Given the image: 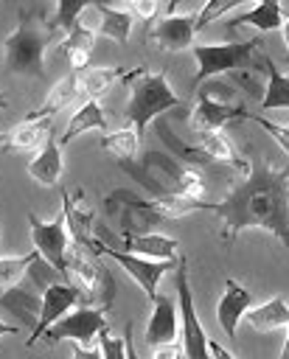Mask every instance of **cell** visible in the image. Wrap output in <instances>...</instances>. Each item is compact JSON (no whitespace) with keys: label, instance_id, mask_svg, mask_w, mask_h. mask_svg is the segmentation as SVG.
Returning <instances> with one entry per match:
<instances>
[{"label":"cell","instance_id":"1","mask_svg":"<svg viewBox=\"0 0 289 359\" xmlns=\"http://www.w3.org/2000/svg\"><path fill=\"white\" fill-rule=\"evenodd\" d=\"M286 165L272 168L267 160L250 165V174L210 210L224 222L222 238L233 241L247 227H261L275 238H289L286 216Z\"/></svg>","mask_w":289,"mask_h":359},{"label":"cell","instance_id":"2","mask_svg":"<svg viewBox=\"0 0 289 359\" xmlns=\"http://www.w3.org/2000/svg\"><path fill=\"white\" fill-rule=\"evenodd\" d=\"M121 168H126L140 185H146L152 191V199H160L166 194L185 196V199H202L205 194L202 174L163 151H146L140 157V165L121 163Z\"/></svg>","mask_w":289,"mask_h":359},{"label":"cell","instance_id":"3","mask_svg":"<svg viewBox=\"0 0 289 359\" xmlns=\"http://www.w3.org/2000/svg\"><path fill=\"white\" fill-rule=\"evenodd\" d=\"M56 39V28L48 22H39V14L22 11L20 14V25L3 39L6 48V65L14 73L22 76H45V50L48 45Z\"/></svg>","mask_w":289,"mask_h":359},{"label":"cell","instance_id":"4","mask_svg":"<svg viewBox=\"0 0 289 359\" xmlns=\"http://www.w3.org/2000/svg\"><path fill=\"white\" fill-rule=\"evenodd\" d=\"M59 280H65V275H59L45 258L36 255V258L31 261V266L25 269V275H22L14 286L3 289L0 306H3L11 317H17L20 325H25V328L34 331V325H36V320H39V309H42V294H45L48 286H53V283H59Z\"/></svg>","mask_w":289,"mask_h":359},{"label":"cell","instance_id":"5","mask_svg":"<svg viewBox=\"0 0 289 359\" xmlns=\"http://www.w3.org/2000/svg\"><path fill=\"white\" fill-rule=\"evenodd\" d=\"M182 107V98L171 90L168 79L163 70L157 73H146V67H140V73L135 76L132 93H129V104H126V118L129 126L143 135L149 121H154L157 115H163L166 109Z\"/></svg>","mask_w":289,"mask_h":359},{"label":"cell","instance_id":"6","mask_svg":"<svg viewBox=\"0 0 289 359\" xmlns=\"http://www.w3.org/2000/svg\"><path fill=\"white\" fill-rule=\"evenodd\" d=\"M255 48H261L258 36L247 39V42H219V45H191V53L199 62L196 76L191 79V90H199L202 81L216 79L219 73L227 70H244L250 67V59L255 53Z\"/></svg>","mask_w":289,"mask_h":359},{"label":"cell","instance_id":"7","mask_svg":"<svg viewBox=\"0 0 289 359\" xmlns=\"http://www.w3.org/2000/svg\"><path fill=\"white\" fill-rule=\"evenodd\" d=\"M104 213L118 216L121 236H146V233H160V227L168 222L152 199H137L132 191H112L104 199Z\"/></svg>","mask_w":289,"mask_h":359},{"label":"cell","instance_id":"8","mask_svg":"<svg viewBox=\"0 0 289 359\" xmlns=\"http://www.w3.org/2000/svg\"><path fill=\"white\" fill-rule=\"evenodd\" d=\"M65 280L70 286H76L84 297V306H93L101 311L112 306L115 297V280L107 272V266H95L84 252H70L67 250V261H65Z\"/></svg>","mask_w":289,"mask_h":359},{"label":"cell","instance_id":"9","mask_svg":"<svg viewBox=\"0 0 289 359\" xmlns=\"http://www.w3.org/2000/svg\"><path fill=\"white\" fill-rule=\"evenodd\" d=\"M177 320H180V331H182V353L188 359H210L208 353V337H205V328L196 317V306H194V297H191V286H188V275H185V261L180 258V266H177Z\"/></svg>","mask_w":289,"mask_h":359},{"label":"cell","instance_id":"10","mask_svg":"<svg viewBox=\"0 0 289 359\" xmlns=\"http://www.w3.org/2000/svg\"><path fill=\"white\" fill-rule=\"evenodd\" d=\"M107 328V317L101 309L93 306H79L73 311H67L62 320H56L42 339L48 345H59V342H73V345H95V337Z\"/></svg>","mask_w":289,"mask_h":359},{"label":"cell","instance_id":"11","mask_svg":"<svg viewBox=\"0 0 289 359\" xmlns=\"http://www.w3.org/2000/svg\"><path fill=\"white\" fill-rule=\"evenodd\" d=\"M93 252H95V255H107V258H112L115 264H121L123 272L146 292L149 300L157 297V283H160V278H163L166 272H171V266H174V261H146V258H137V255H132V252L112 250V247H107L101 238H95Z\"/></svg>","mask_w":289,"mask_h":359},{"label":"cell","instance_id":"12","mask_svg":"<svg viewBox=\"0 0 289 359\" xmlns=\"http://www.w3.org/2000/svg\"><path fill=\"white\" fill-rule=\"evenodd\" d=\"M28 224H31V238L34 247L39 252V258H45L59 275H65V261H67V227H65V216L59 213L51 222H42L36 213H28Z\"/></svg>","mask_w":289,"mask_h":359},{"label":"cell","instance_id":"13","mask_svg":"<svg viewBox=\"0 0 289 359\" xmlns=\"http://www.w3.org/2000/svg\"><path fill=\"white\" fill-rule=\"evenodd\" d=\"M81 303H84L81 292H79L76 286H70L67 280H59V283L48 286V289H45V294H42L39 320H36V325H34L31 337H28V348H31L36 339H42V334H45V331H48V328H51L56 320H62L67 311L79 309Z\"/></svg>","mask_w":289,"mask_h":359},{"label":"cell","instance_id":"14","mask_svg":"<svg viewBox=\"0 0 289 359\" xmlns=\"http://www.w3.org/2000/svg\"><path fill=\"white\" fill-rule=\"evenodd\" d=\"M62 216H65V227H67V236L81 247V250H90L93 252V244H95V210L84 202V194H70V191H62Z\"/></svg>","mask_w":289,"mask_h":359},{"label":"cell","instance_id":"15","mask_svg":"<svg viewBox=\"0 0 289 359\" xmlns=\"http://www.w3.org/2000/svg\"><path fill=\"white\" fill-rule=\"evenodd\" d=\"M244 118H247V109L241 104H219V101H210L208 95L196 93V104L191 112V123L196 132H222L224 123L244 121Z\"/></svg>","mask_w":289,"mask_h":359},{"label":"cell","instance_id":"16","mask_svg":"<svg viewBox=\"0 0 289 359\" xmlns=\"http://www.w3.org/2000/svg\"><path fill=\"white\" fill-rule=\"evenodd\" d=\"M247 309H253L250 292L241 283H236L233 278H227L224 280V294H222V300L216 306V320H219V325H222V331H224L227 339H236L238 323L244 320Z\"/></svg>","mask_w":289,"mask_h":359},{"label":"cell","instance_id":"17","mask_svg":"<svg viewBox=\"0 0 289 359\" xmlns=\"http://www.w3.org/2000/svg\"><path fill=\"white\" fill-rule=\"evenodd\" d=\"M194 22H196V14H168L152 28V39L163 50H171V53L185 50L194 45V34H196Z\"/></svg>","mask_w":289,"mask_h":359},{"label":"cell","instance_id":"18","mask_svg":"<svg viewBox=\"0 0 289 359\" xmlns=\"http://www.w3.org/2000/svg\"><path fill=\"white\" fill-rule=\"evenodd\" d=\"M152 317H149V325H146V342L154 348V345H163V342H174L177 339V331H180V320H177V303L168 297V294H157L152 300Z\"/></svg>","mask_w":289,"mask_h":359},{"label":"cell","instance_id":"19","mask_svg":"<svg viewBox=\"0 0 289 359\" xmlns=\"http://www.w3.org/2000/svg\"><path fill=\"white\" fill-rule=\"evenodd\" d=\"M180 250V241L163 233H146V236H123V252H132L146 261H174Z\"/></svg>","mask_w":289,"mask_h":359},{"label":"cell","instance_id":"20","mask_svg":"<svg viewBox=\"0 0 289 359\" xmlns=\"http://www.w3.org/2000/svg\"><path fill=\"white\" fill-rule=\"evenodd\" d=\"M283 22H286V11H283V6L275 3V0H264V3H258V6H253V8H247V11H241V14H233V17L227 20L230 28L253 25V28H258V31H275V28H283Z\"/></svg>","mask_w":289,"mask_h":359},{"label":"cell","instance_id":"21","mask_svg":"<svg viewBox=\"0 0 289 359\" xmlns=\"http://www.w3.org/2000/svg\"><path fill=\"white\" fill-rule=\"evenodd\" d=\"M79 81H81V73H73V70H70V73H67L62 81H56V84L51 87V93H48L45 104H42L39 109H31V112L25 115V121H42V118L56 115L62 107H67L73 98H79V95H81Z\"/></svg>","mask_w":289,"mask_h":359},{"label":"cell","instance_id":"22","mask_svg":"<svg viewBox=\"0 0 289 359\" xmlns=\"http://www.w3.org/2000/svg\"><path fill=\"white\" fill-rule=\"evenodd\" d=\"M62 171H65L62 146H59L53 137H48V140L42 143L39 154L28 163V174H31L39 185H56V182H59V177H62Z\"/></svg>","mask_w":289,"mask_h":359},{"label":"cell","instance_id":"23","mask_svg":"<svg viewBox=\"0 0 289 359\" xmlns=\"http://www.w3.org/2000/svg\"><path fill=\"white\" fill-rule=\"evenodd\" d=\"M244 320L253 325V331L264 334V331H275V328H286L289 325V303L286 297H272L255 309H247Z\"/></svg>","mask_w":289,"mask_h":359},{"label":"cell","instance_id":"24","mask_svg":"<svg viewBox=\"0 0 289 359\" xmlns=\"http://www.w3.org/2000/svg\"><path fill=\"white\" fill-rule=\"evenodd\" d=\"M87 129H101V132H107V115H104L101 104L93 101V98H87V101L70 115V121H67V126H65V132H62V137H59V146H67L76 135H81V132H87Z\"/></svg>","mask_w":289,"mask_h":359},{"label":"cell","instance_id":"25","mask_svg":"<svg viewBox=\"0 0 289 359\" xmlns=\"http://www.w3.org/2000/svg\"><path fill=\"white\" fill-rule=\"evenodd\" d=\"M93 11L98 14V25H95V34L112 36L115 42H129L135 17H132L126 8H112V6L95 3V6H93Z\"/></svg>","mask_w":289,"mask_h":359},{"label":"cell","instance_id":"26","mask_svg":"<svg viewBox=\"0 0 289 359\" xmlns=\"http://www.w3.org/2000/svg\"><path fill=\"white\" fill-rule=\"evenodd\" d=\"M267 73V95L261 98V109H286L289 107V79L275 67L269 56H258Z\"/></svg>","mask_w":289,"mask_h":359},{"label":"cell","instance_id":"27","mask_svg":"<svg viewBox=\"0 0 289 359\" xmlns=\"http://www.w3.org/2000/svg\"><path fill=\"white\" fill-rule=\"evenodd\" d=\"M101 149H107L121 163H132L137 157V149H140V135L126 123V126H121L115 132H107L101 137Z\"/></svg>","mask_w":289,"mask_h":359},{"label":"cell","instance_id":"28","mask_svg":"<svg viewBox=\"0 0 289 359\" xmlns=\"http://www.w3.org/2000/svg\"><path fill=\"white\" fill-rule=\"evenodd\" d=\"M126 70L123 67H90V70H81V81H79V90H81V95H87V98H93V101H98V95L107 90V87H112L115 81H126Z\"/></svg>","mask_w":289,"mask_h":359},{"label":"cell","instance_id":"29","mask_svg":"<svg viewBox=\"0 0 289 359\" xmlns=\"http://www.w3.org/2000/svg\"><path fill=\"white\" fill-rule=\"evenodd\" d=\"M48 129H51L48 118H42V121H22L8 135V143L14 149H36V146H42L48 140Z\"/></svg>","mask_w":289,"mask_h":359},{"label":"cell","instance_id":"30","mask_svg":"<svg viewBox=\"0 0 289 359\" xmlns=\"http://www.w3.org/2000/svg\"><path fill=\"white\" fill-rule=\"evenodd\" d=\"M36 255H39V252L31 250V252H25V255H6V258H0V286H3V289L14 286V283L25 275V269L31 266V261H34Z\"/></svg>","mask_w":289,"mask_h":359},{"label":"cell","instance_id":"31","mask_svg":"<svg viewBox=\"0 0 289 359\" xmlns=\"http://www.w3.org/2000/svg\"><path fill=\"white\" fill-rule=\"evenodd\" d=\"M95 31H90L87 25H81V22H76L70 31H67V36L62 39V45H59V50L62 53H67V50H90L93 53V45H95Z\"/></svg>","mask_w":289,"mask_h":359},{"label":"cell","instance_id":"32","mask_svg":"<svg viewBox=\"0 0 289 359\" xmlns=\"http://www.w3.org/2000/svg\"><path fill=\"white\" fill-rule=\"evenodd\" d=\"M241 3L238 0H208V3H202V11L196 14V22H194V31H202L210 20H219L222 14H227V11H233V8H238Z\"/></svg>","mask_w":289,"mask_h":359},{"label":"cell","instance_id":"33","mask_svg":"<svg viewBox=\"0 0 289 359\" xmlns=\"http://www.w3.org/2000/svg\"><path fill=\"white\" fill-rule=\"evenodd\" d=\"M84 8H87V3H56V17H53V28H62L65 34L79 22V17L84 14Z\"/></svg>","mask_w":289,"mask_h":359},{"label":"cell","instance_id":"34","mask_svg":"<svg viewBox=\"0 0 289 359\" xmlns=\"http://www.w3.org/2000/svg\"><path fill=\"white\" fill-rule=\"evenodd\" d=\"M98 342V351H101V359H126V339H115L107 334V328L101 331V339Z\"/></svg>","mask_w":289,"mask_h":359},{"label":"cell","instance_id":"35","mask_svg":"<svg viewBox=\"0 0 289 359\" xmlns=\"http://www.w3.org/2000/svg\"><path fill=\"white\" fill-rule=\"evenodd\" d=\"M247 121H255L258 126H264L275 140H278V146L283 149V151H289V132H286V126H278V123H272V121H267V118H261V115H247Z\"/></svg>","mask_w":289,"mask_h":359},{"label":"cell","instance_id":"36","mask_svg":"<svg viewBox=\"0 0 289 359\" xmlns=\"http://www.w3.org/2000/svg\"><path fill=\"white\" fill-rule=\"evenodd\" d=\"M157 8H160V3H157V0H132V11H129V14H132V17L137 14L140 20H146V22H149V20L157 14Z\"/></svg>","mask_w":289,"mask_h":359},{"label":"cell","instance_id":"37","mask_svg":"<svg viewBox=\"0 0 289 359\" xmlns=\"http://www.w3.org/2000/svg\"><path fill=\"white\" fill-rule=\"evenodd\" d=\"M180 353H182V348H180V342L174 339V342H163V345H154L152 348V359H180Z\"/></svg>","mask_w":289,"mask_h":359},{"label":"cell","instance_id":"38","mask_svg":"<svg viewBox=\"0 0 289 359\" xmlns=\"http://www.w3.org/2000/svg\"><path fill=\"white\" fill-rule=\"evenodd\" d=\"M73 359H101L98 345H73Z\"/></svg>","mask_w":289,"mask_h":359},{"label":"cell","instance_id":"39","mask_svg":"<svg viewBox=\"0 0 289 359\" xmlns=\"http://www.w3.org/2000/svg\"><path fill=\"white\" fill-rule=\"evenodd\" d=\"M208 353H210V359H236L224 345H219L213 339H208Z\"/></svg>","mask_w":289,"mask_h":359},{"label":"cell","instance_id":"40","mask_svg":"<svg viewBox=\"0 0 289 359\" xmlns=\"http://www.w3.org/2000/svg\"><path fill=\"white\" fill-rule=\"evenodd\" d=\"M123 339H126V359H140V356H137V351H135V345H132V323L126 325Z\"/></svg>","mask_w":289,"mask_h":359},{"label":"cell","instance_id":"41","mask_svg":"<svg viewBox=\"0 0 289 359\" xmlns=\"http://www.w3.org/2000/svg\"><path fill=\"white\" fill-rule=\"evenodd\" d=\"M20 331V325H11V323H3L0 320V337H6V334H17Z\"/></svg>","mask_w":289,"mask_h":359},{"label":"cell","instance_id":"42","mask_svg":"<svg viewBox=\"0 0 289 359\" xmlns=\"http://www.w3.org/2000/svg\"><path fill=\"white\" fill-rule=\"evenodd\" d=\"M281 359H289V345H283V351H281Z\"/></svg>","mask_w":289,"mask_h":359},{"label":"cell","instance_id":"43","mask_svg":"<svg viewBox=\"0 0 289 359\" xmlns=\"http://www.w3.org/2000/svg\"><path fill=\"white\" fill-rule=\"evenodd\" d=\"M3 109H6V98L0 95V112H3Z\"/></svg>","mask_w":289,"mask_h":359},{"label":"cell","instance_id":"44","mask_svg":"<svg viewBox=\"0 0 289 359\" xmlns=\"http://www.w3.org/2000/svg\"><path fill=\"white\" fill-rule=\"evenodd\" d=\"M8 140V135H0V143H6Z\"/></svg>","mask_w":289,"mask_h":359}]
</instances>
